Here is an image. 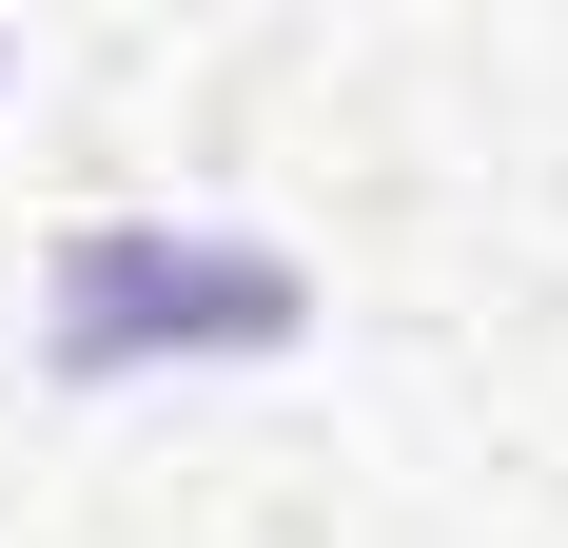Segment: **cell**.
Returning <instances> with one entry per match:
<instances>
[{
    "label": "cell",
    "mask_w": 568,
    "mask_h": 548,
    "mask_svg": "<svg viewBox=\"0 0 568 548\" xmlns=\"http://www.w3.org/2000/svg\"><path fill=\"white\" fill-rule=\"evenodd\" d=\"M158 333L275 353V333H294V274L275 255H158V235H79V255H59V373H118V353H158Z\"/></svg>",
    "instance_id": "cell-1"
}]
</instances>
